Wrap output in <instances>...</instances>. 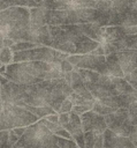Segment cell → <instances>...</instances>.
Segmentation results:
<instances>
[{"mask_svg":"<svg viewBox=\"0 0 137 148\" xmlns=\"http://www.w3.org/2000/svg\"><path fill=\"white\" fill-rule=\"evenodd\" d=\"M24 108H26L29 111H31L33 114H36L39 119L47 117L48 114L52 113H58L52 106H31V105H25Z\"/></svg>","mask_w":137,"mask_h":148,"instance_id":"d6986e66","label":"cell"},{"mask_svg":"<svg viewBox=\"0 0 137 148\" xmlns=\"http://www.w3.org/2000/svg\"><path fill=\"white\" fill-rule=\"evenodd\" d=\"M81 57H82V54H69L68 56V61L71 64V65H74V66H76L77 64H78V61H79V59H81Z\"/></svg>","mask_w":137,"mask_h":148,"instance_id":"836d02e7","label":"cell"},{"mask_svg":"<svg viewBox=\"0 0 137 148\" xmlns=\"http://www.w3.org/2000/svg\"><path fill=\"white\" fill-rule=\"evenodd\" d=\"M38 120L39 118L26 108L2 102V110L0 113V131L13 130L21 126L26 127Z\"/></svg>","mask_w":137,"mask_h":148,"instance_id":"5b68a950","label":"cell"},{"mask_svg":"<svg viewBox=\"0 0 137 148\" xmlns=\"http://www.w3.org/2000/svg\"><path fill=\"white\" fill-rule=\"evenodd\" d=\"M90 53H92V54H98V56H105V50H104L102 44H99V46L96 47V49H94L93 51H91Z\"/></svg>","mask_w":137,"mask_h":148,"instance_id":"d590c367","label":"cell"},{"mask_svg":"<svg viewBox=\"0 0 137 148\" xmlns=\"http://www.w3.org/2000/svg\"><path fill=\"white\" fill-rule=\"evenodd\" d=\"M82 128L84 132L94 131L99 133H104L107 130V124L105 120V116L94 112L93 110H89L81 114Z\"/></svg>","mask_w":137,"mask_h":148,"instance_id":"ba28073f","label":"cell"},{"mask_svg":"<svg viewBox=\"0 0 137 148\" xmlns=\"http://www.w3.org/2000/svg\"><path fill=\"white\" fill-rule=\"evenodd\" d=\"M9 6H23V7H36L38 3L35 0H7Z\"/></svg>","mask_w":137,"mask_h":148,"instance_id":"d4e9b609","label":"cell"},{"mask_svg":"<svg viewBox=\"0 0 137 148\" xmlns=\"http://www.w3.org/2000/svg\"><path fill=\"white\" fill-rule=\"evenodd\" d=\"M85 148H104V133L85 132Z\"/></svg>","mask_w":137,"mask_h":148,"instance_id":"ac0fdd59","label":"cell"},{"mask_svg":"<svg viewBox=\"0 0 137 148\" xmlns=\"http://www.w3.org/2000/svg\"><path fill=\"white\" fill-rule=\"evenodd\" d=\"M6 71H7V65L2 64L1 67H0V74H1V75H5V74H6Z\"/></svg>","mask_w":137,"mask_h":148,"instance_id":"60d3db41","label":"cell"},{"mask_svg":"<svg viewBox=\"0 0 137 148\" xmlns=\"http://www.w3.org/2000/svg\"><path fill=\"white\" fill-rule=\"evenodd\" d=\"M94 1H98V0H94Z\"/></svg>","mask_w":137,"mask_h":148,"instance_id":"c3c4849f","label":"cell"},{"mask_svg":"<svg viewBox=\"0 0 137 148\" xmlns=\"http://www.w3.org/2000/svg\"><path fill=\"white\" fill-rule=\"evenodd\" d=\"M0 148H12L9 143V130L0 131Z\"/></svg>","mask_w":137,"mask_h":148,"instance_id":"4316f807","label":"cell"},{"mask_svg":"<svg viewBox=\"0 0 137 148\" xmlns=\"http://www.w3.org/2000/svg\"><path fill=\"white\" fill-rule=\"evenodd\" d=\"M124 79L137 90V68H135L132 72L124 75Z\"/></svg>","mask_w":137,"mask_h":148,"instance_id":"83f0119b","label":"cell"},{"mask_svg":"<svg viewBox=\"0 0 137 148\" xmlns=\"http://www.w3.org/2000/svg\"><path fill=\"white\" fill-rule=\"evenodd\" d=\"M59 136L52 133L46 125L39 119L38 121L26 126L25 132L20 136L15 146L22 148H48L58 143Z\"/></svg>","mask_w":137,"mask_h":148,"instance_id":"3957f363","label":"cell"},{"mask_svg":"<svg viewBox=\"0 0 137 148\" xmlns=\"http://www.w3.org/2000/svg\"><path fill=\"white\" fill-rule=\"evenodd\" d=\"M25 126H21V127H15V128H13V131L18 135V136H22L23 134H24V132H25Z\"/></svg>","mask_w":137,"mask_h":148,"instance_id":"74e56055","label":"cell"},{"mask_svg":"<svg viewBox=\"0 0 137 148\" xmlns=\"http://www.w3.org/2000/svg\"><path fill=\"white\" fill-rule=\"evenodd\" d=\"M58 145L61 148H81L74 139H64V138H60V136L58 140Z\"/></svg>","mask_w":137,"mask_h":148,"instance_id":"484cf974","label":"cell"},{"mask_svg":"<svg viewBox=\"0 0 137 148\" xmlns=\"http://www.w3.org/2000/svg\"><path fill=\"white\" fill-rule=\"evenodd\" d=\"M76 67L96 71L101 74H108V69L106 65V56H98L92 53L82 54Z\"/></svg>","mask_w":137,"mask_h":148,"instance_id":"9c48e42d","label":"cell"},{"mask_svg":"<svg viewBox=\"0 0 137 148\" xmlns=\"http://www.w3.org/2000/svg\"><path fill=\"white\" fill-rule=\"evenodd\" d=\"M106 65H107V69H108L109 75L116 76V77H124V73H123L122 67L120 65L116 52L106 56Z\"/></svg>","mask_w":137,"mask_h":148,"instance_id":"e0dca14e","label":"cell"},{"mask_svg":"<svg viewBox=\"0 0 137 148\" xmlns=\"http://www.w3.org/2000/svg\"><path fill=\"white\" fill-rule=\"evenodd\" d=\"M48 148H61V147H60L58 143H55V145H52V146H51V147H48Z\"/></svg>","mask_w":137,"mask_h":148,"instance_id":"7bdbcfd3","label":"cell"},{"mask_svg":"<svg viewBox=\"0 0 137 148\" xmlns=\"http://www.w3.org/2000/svg\"><path fill=\"white\" fill-rule=\"evenodd\" d=\"M47 120L50 121H53V123H59V113H52V114H48L47 117H45Z\"/></svg>","mask_w":137,"mask_h":148,"instance_id":"8d00e7d4","label":"cell"},{"mask_svg":"<svg viewBox=\"0 0 137 148\" xmlns=\"http://www.w3.org/2000/svg\"><path fill=\"white\" fill-rule=\"evenodd\" d=\"M81 30L90 38L101 43L102 38H104V32H105V28L104 25H99L97 23H79L78 24Z\"/></svg>","mask_w":137,"mask_h":148,"instance_id":"4fadbf2b","label":"cell"},{"mask_svg":"<svg viewBox=\"0 0 137 148\" xmlns=\"http://www.w3.org/2000/svg\"><path fill=\"white\" fill-rule=\"evenodd\" d=\"M128 111H129V116H130V119H131L132 124H134L135 127L137 128V109L130 105V106L128 108Z\"/></svg>","mask_w":137,"mask_h":148,"instance_id":"d6a6232c","label":"cell"},{"mask_svg":"<svg viewBox=\"0 0 137 148\" xmlns=\"http://www.w3.org/2000/svg\"><path fill=\"white\" fill-rule=\"evenodd\" d=\"M14 43H15V40H14L13 38H10V37H3V38H2V45H3V46L12 47V46L14 45Z\"/></svg>","mask_w":137,"mask_h":148,"instance_id":"e575fe53","label":"cell"},{"mask_svg":"<svg viewBox=\"0 0 137 148\" xmlns=\"http://www.w3.org/2000/svg\"><path fill=\"white\" fill-rule=\"evenodd\" d=\"M36 46H39V45L33 43V42H29V40H18V42H15L10 49L13 50V52H17V51H24V50L33 49Z\"/></svg>","mask_w":137,"mask_h":148,"instance_id":"cb8c5ba5","label":"cell"},{"mask_svg":"<svg viewBox=\"0 0 137 148\" xmlns=\"http://www.w3.org/2000/svg\"><path fill=\"white\" fill-rule=\"evenodd\" d=\"M74 65H71L69 61H68V59H64V60H62L61 62H60V69H61V72L62 73H68V72H71L73 69H74Z\"/></svg>","mask_w":137,"mask_h":148,"instance_id":"f546056e","label":"cell"},{"mask_svg":"<svg viewBox=\"0 0 137 148\" xmlns=\"http://www.w3.org/2000/svg\"><path fill=\"white\" fill-rule=\"evenodd\" d=\"M86 84L96 99L120 95L116 88V76H112L109 74H100L94 83Z\"/></svg>","mask_w":137,"mask_h":148,"instance_id":"52a82bcc","label":"cell"},{"mask_svg":"<svg viewBox=\"0 0 137 148\" xmlns=\"http://www.w3.org/2000/svg\"><path fill=\"white\" fill-rule=\"evenodd\" d=\"M1 110H2V101H0V113H1Z\"/></svg>","mask_w":137,"mask_h":148,"instance_id":"f6af8a7d","label":"cell"},{"mask_svg":"<svg viewBox=\"0 0 137 148\" xmlns=\"http://www.w3.org/2000/svg\"><path fill=\"white\" fill-rule=\"evenodd\" d=\"M73 102L69 99V98H66L62 103H61V106H60V112H71V109H73Z\"/></svg>","mask_w":137,"mask_h":148,"instance_id":"f1b7e54d","label":"cell"},{"mask_svg":"<svg viewBox=\"0 0 137 148\" xmlns=\"http://www.w3.org/2000/svg\"><path fill=\"white\" fill-rule=\"evenodd\" d=\"M8 7H10V6H9V3L7 2V0H0V12L7 9Z\"/></svg>","mask_w":137,"mask_h":148,"instance_id":"f35d334b","label":"cell"},{"mask_svg":"<svg viewBox=\"0 0 137 148\" xmlns=\"http://www.w3.org/2000/svg\"><path fill=\"white\" fill-rule=\"evenodd\" d=\"M129 139H130V140H131V142L137 147V130H136V131H135V132L129 136Z\"/></svg>","mask_w":137,"mask_h":148,"instance_id":"ab89813d","label":"cell"},{"mask_svg":"<svg viewBox=\"0 0 137 148\" xmlns=\"http://www.w3.org/2000/svg\"><path fill=\"white\" fill-rule=\"evenodd\" d=\"M92 110H93L94 112L99 113V114L106 116V114H108V113H112V112H114L116 109H114V108H111V106H108V105L104 104V103H102V102H100L99 99H96V101H94V103H93Z\"/></svg>","mask_w":137,"mask_h":148,"instance_id":"7402d4cb","label":"cell"},{"mask_svg":"<svg viewBox=\"0 0 137 148\" xmlns=\"http://www.w3.org/2000/svg\"><path fill=\"white\" fill-rule=\"evenodd\" d=\"M112 12L120 14H137V0H112Z\"/></svg>","mask_w":137,"mask_h":148,"instance_id":"5bb4252c","label":"cell"},{"mask_svg":"<svg viewBox=\"0 0 137 148\" xmlns=\"http://www.w3.org/2000/svg\"><path fill=\"white\" fill-rule=\"evenodd\" d=\"M30 27V8L10 6L0 12V37H8L12 32Z\"/></svg>","mask_w":137,"mask_h":148,"instance_id":"277c9868","label":"cell"},{"mask_svg":"<svg viewBox=\"0 0 137 148\" xmlns=\"http://www.w3.org/2000/svg\"><path fill=\"white\" fill-rule=\"evenodd\" d=\"M12 148H22V147H18V146H13Z\"/></svg>","mask_w":137,"mask_h":148,"instance_id":"bcb514c9","label":"cell"},{"mask_svg":"<svg viewBox=\"0 0 137 148\" xmlns=\"http://www.w3.org/2000/svg\"><path fill=\"white\" fill-rule=\"evenodd\" d=\"M5 76L14 82L32 84L44 80L64 77L60 69V62L47 61H18L7 65Z\"/></svg>","mask_w":137,"mask_h":148,"instance_id":"7a4b0ae2","label":"cell"},{"mask_svg":"<svg viewBox=\"0 0 137 148\" xmlns=\"http://www.w3.org/2000/svg\"><path fill=\"white\" fill-rule=\"evenodd\" d=\"M0 61L5 65H9L14 61V52L8 46H2L0 50Z\"/></svg>","mask_w":137,"mask_h":148,"instance_id":"603a6c76","label":"cell"},{"mask_svg":"<svg viewBox=\"0 0 137 148\" xmlns=\"http://www.w3.org/2000/svg\"><path fill=\"white\" fill-rule=\"evenodd\" d=\"M69 118H70V112H60L59 113V124H61L64 127V125L68 124Z\"/></svg>","mask_w":137,"mask_h":148,"instance_id":"1f68e13d","label":"cell"},{"mask_svg":"<svg viewBox=\"0 0 137 148\" xmlns=\"http://www.w3.org/2000/svg\"><path fill=\"white\" fill-rule=\"evenodd\" d=\"M1 65H2V62H1V61H0V67H1Z\"/></svg>","mask_w":137,"mask_h":148,"instance_id":"7dc6e473","label":"cell"},{"mask_svg":"<svg viewBox=\"0 0 137 148\" xmlns=\"http://www.w3.org/2000/svg\"><path fill=\"white\" fill-rule=\"evenodd\" d=\"M3 45H2V38L0 37V50H1V47H2Z\"/></svg>","mask_w":137,"mask_h":148,"instance_id":"ee69618b","label":"cell"},{"mask_svg":"<svg viewBox=\"0 0 137 148\" xmlns=\"http://www.w3.org/2000/svg\"><path fill=\"white\" fill-rule=\"evenodd\" d=\"M68 98L73 102L74 105H89V106H91V108L93 106V103H94V101H96V99H87V98L81 96L79 94H77V92H75V91H73V92L69 95Z\"/></svg>","mask_w":137,"mask_h":148,"instance_id":"44dd1931","label":"cell"},{"mask_svg":"<svg viewBox=\"0 0 137 148\" xmlns=\"http://www.w3.org/2000/svg\"><path fill=\"white\" fill-rule=\"evenodd\" d=\"M122 71L125 74L132 72L137 68V50L135 49H125L116 52Z\"/></svg>","mask_w":137,"mask_h":148,"instance_id":"8fae6325","label":"cell"},{"mask_svg":"<svg viewBox=\"0 0 137 148\" xmlns=\"http://www.w3.org/2000/svg\"><path fill=\"white\" fill-rule=\"evenodd\" d=\"M73 88L64 77L44 80L32 84L17 83L5 77L1 82V101L21 106H52L58 113L61 103L69 97Z\"/></svg>","mask_w":137,"mask_h":148,"instance_id":"6da1fadb","label":"cell"},{"mask_svg":"<svg viewBox=\"0 0 137 148\" xmlns=\"http://www.w3.org/2000/svg\"><path fill=\"white\" fill-rule=\"evenodd\" d=\"M70 73H71V80H70V83H69V84H70V87L73 88V90H74L75 92L79 94L81 96L87 98V99H96V98L92 96L90 89L87 88V84H86L85 80H84L83 76L79 74V72L74 68Z\"/></svg>","mask_w":137,"mask_h":148,"instance_id":"7c38bea8","label":"cell"},{"mask_svg":"<svg viewBox=\"0 0 137 148\" xmlns=\"http://www.w3.org/2000/svg\"><path fill=\"white\" fill-rule=\"evenodd\" d=\"M64 128H67L69 131L70 134H73L74 132L78 131L82 128V120H81V116L75 113V112H70V118L67 125H64Z\"/></svg>","mask_w":137,"mask_h":148,"instance_id":"ffe728a7","label":"cell"},{"mask_svg":"<svg viewBox=\"0 0 137 148\" xmlns=\"http://www.w3.org/2000/svg\"><path fill=\"white\" fill-rule=\"evenodd\" d=\"M125 35L124 32V27L121 25H106L105 32H104V38L101 43H113L119 40Z\"/></svg>","mask_w":137,"mask_h":148,"instance_id":"2e32d148","label":"cell"},{"mask_svg":"<svg viewBox=\"0 0 137 148\" xmlns=\"http://www.w3.org/2000/svg\"><path fill=\"white\" fill-rule=\"evenodd\" d=\"M104 148H137L128 136H122L111 130L104 132Z\"/></svg>","mask_w":137,"mask_h":148,"instance_id":"30bf717a","label":"cell"},{"mask_svg":"<svg viewBox=\"0 0 137 148\" xmlns=\"http://www.w3.org/2000/svg\"><path fill=\"white\" fill-rule=\"evenodd\" d=\"M107 128L122 136H130L137 128L132 124L128 108H119L114 112L105 116Z\"/></svg>","mask_w":137,"mask_h":148,"instance_id":"8992f818","label":"cell"},{"mask_svg":"<svg viewBox=\"0 0 137 148\" xmlns=\"http://www.w3.org/2000/svg\"><path fill=\"white\" fill-rule=\"evenodd\" d=\"M47 24L46 22V9L41 6L30 8V27L39 28Z\"/></svg>","mask_w":137,"mask_h":148,"instance_id":"9a60e30c","label":"cell"},{"mask_svg":"<svg viewBox=\"0 0 137 148\" xmlns=\"http://www.w3.org/2000/svg\"><path fill=\"white\" fill-rule=\"evenodd\" d=\"M3 79H5V75H1L0 74V101H1V82H2Z\"/></svg>","mask_w":137,"mask_h":148,"instance_id":"b9f144b4","label":"cell"},{"mask_svg":"<svg viewBox=\"0 0 137 148\" xmlns=\"http://www.w3.org/2000/svg\"><path fill=\"white\" fill-rule=\"evenodd\" d=\"M89 110H92V108L89 106V105H73V109H71L73 112H75V113H77V114H79V116H81L82 113L89 111Z\"/></svg>","mask_w":137,"mask_h":148,"instance_id":"4dcf8cb0","label":"cell"}]
</instances>
